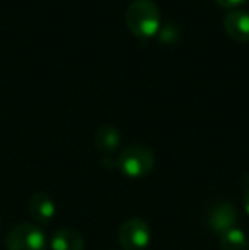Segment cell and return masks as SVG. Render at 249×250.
<instances>
[{
    "instance_id": "cell-1",
    "label": "cell",
    "mask_w": 249,
    "mask_h": 250,
    "mask_svg": "<svg viewBox=\"0 0 249 250\" xmlns=\"http://www.w3.org/2000/svg\"><path fill=\"white\" fill-rule=\"evenodd\" d=\"M126 27L133 36L150 40L160 31V12L152 0H133L126 9Z\"/></svg>"
},
{
    "instance_id": "cell-2",
    "label": "cell",
    "mask_w": 249,
    "mask_h": 250,
    "mask_svg": "<svg viewBox=\"0 0 249 250\" xmlns=\"http://www.w3.org/2000/svg\"><path fill=\"white\" fill-rule=\"evenodd\" d=\"M156 165V155L150 146L142 143L128 145L116 157V168L130 179H140L149 175Z\"/></svg>"
},
{
    "instance_id": "cell-3",
    "label": "cell",
    "mask_w": 249,
    "mask_h": 250,
    "mask_svg": "<svg viewBox=\"0 0 249 250\" xmlns=\"http://www.w3.org/2000/svg\"><path fill=\"white\" fill-rule=\"evenodd\" d=\"M7 250H46V235L34 223H19L9 231Z\"/></svg>"
},
{
    "instance_id": "cell-4",
    "label": "cell",
    "mask_w": 249,
    "mask_h": 250,
    "mask_svg": "<svg viewBox=\"0 0 249 250\" xmlns=\"http://www.w3.org/2000/svg\"><path fill=\"white\" fill-rule=\"evenodd\" d=\"M152 231L145 220L142 218H130L123 221L118 230V240L125 250H143L149 247Z\"/></svg>"
},
{
    "instance_id": "cell-5",
    "label": "cell",
    "mask_w": 249,
    "mask_h": 250,
    "mask_svg": "<svg viewBox=\"0 0 249 250\" xmlns=\"http://www.w3.org/2000/svg\"><path fill=\"white\" fill-rule=\"evenodd\" d=\"M237 220H239V213L230 203H217L208 211V227L219 237L236 228Z\"/></svg>"
},
{
    "instance_id": "cell-6",
    "label": "cell",
    "mask_w": 249,
    "mask_h": 250,
    "mask_svg": "<svg viewBox=\"0 0 249 250\" xmlns=\"http://www.w3.org/2000/svg\"><path fill=\"white\" fill-rule=\"evenodd\" d=\"M224 29L234 41H249V12L246 10H229L224 16Z\"/></svg>"
},
{
    "instance_id": "cell-7",
    "label": "cell",
    "mask_w": 249,
    "mask_h": 250,
    "mask_svg": "<svg viewBox=\"0 0 249 250\" xmlns=\"http://www.w3.org/2000/svg\"><path fill=\"white\" fill-rule=\"evenodd\" d=\"M29 214L38 223H50L55 216V203L46 192H36L29 201Z\"/></svg>"
},
{
    "instance_id": "cell-8",
    "label": "cell",
    "mask_w": 249,
    "mask_h": 250,
    "mask_svg": "<svg viewBox=\"0 0 249 250\" xmlns=\"http://www.w3.org/2000/svg\"><path fill=\"white\" fill-rule=\"evenodd\" d=\"M121 135L114 126H101L96 133V146L104 157H113L120 148Z\"/></svg>"
},
{
    "instance_id": "cell-9",
    "label": "cell",
    "mask_w": 249,
    "mask_h": 250,
    "mask_svg": "<svg viewBox=\"0 0 249 250\" xmlns=\"http://www.w3.org/2000/svg\"><path fill=\"white\" fill-rule=\"evenodd\" d=\"M51 250H84V237L72 228H62L51 237Z\"/></svg>"
},
{
    "instance_id": "cell-10",
    "label": "cell",
    "mask_w": 249,
    "mask_h": 250,
    "mask_svg": "<svg viewBox=\"0 0 249 250\" xmlns=\"http://www.w3.org/2000/svg\"><path fill=\"white\" fill-rule=\"evenodd\" d=\"M220 250H249V238L241 228H232L220 235L219 238Z\"/></svg>"
},
{
    "instance_id": "cell-11",
    "label": "cell",
    "mask_w": 249,
    "mask_h": 250,
    "mask_svg": "<svg viewBox=\"0 0 249 250\" xmlns=\"http://www.w3.org/2000/svg\"><path fill=\"white\" fill-rule=\"evenodd\" d=\"M213 2L219 3L220 7H226V9H234V7L244 3L246 0H213Z\"/></svg>"
},
{
    "instance_id": "cell-12",
    "label": "cell",
    "mask_w": 249,
    "mask_h": 250,
    "mask_svg": "<svg viewBox=\"0 0 249 250\" xmlns=\"http://www.w3.org/2000/svg\"><path fill=\"white\" fill-rule=\"evenodd\" d=\"M243 203H244V209H246V213L249 214V186L246 188V191H244V198H243Z\"/></svg>"
},
{
    "instance_id": "cell-13",
    "label": "cell",
    "mask_w": 249,
    "mask_h": 250,
    "mask_svg": "<svg viewBox=\"0 0 249 250\" xmlns=\"http://www.w3.org/2000/svg\"><path fill=\"white\" fill-rule=\"evenodd\" d=\"M248 238H249V237H248Z\"/></svg>"
}]
</instances>
